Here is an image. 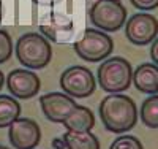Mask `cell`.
I'll list each match as a JSON object with an SVG mask.
<instances>
[{"mask_svg": "<svg viewBox=\"0 0 158 149\" xmlns=\"http://www.w3.org/2000/svg\"><path fill=\"white\" fill-rule=\"evenodd\" d=\"M150 57L153 60L155 65H158V38H155L152 42V48H150Z\"/></svg>", "mask_w": 158, "mask_h": 149, "instance_id": "19", "label": "cell"}, {"mask_svg": "<svg viewBox=\"0 0 158 149\" xmlns=\"http://www.w3.org/2000/svg\"><path fill=\"white\" fill-rule=\"evenodd\" d=\"M133 3L135 8L142 10V11H149V10H155L158 7V0H130Z\"/></svg>", "mask_w": 158, "mask_h": 149, "instance_id": "18", "label": "cell"}, {"mask_svg": "<svg viewBox=\"0 0 158 149\" xmlns=\"http://www.w3.org/2000/svg\"><path fill=\"white\" fill-rule=\"evenodd\" d=\"M114 49L112 38L97 29H85L82 37L74 43V51L87 62H100L106 59Z\"/></svg>", "mask_w": 158, "mask_h": 149, "instance_id": "5", "label": "cell"}, {"mask_svg": "<svg viewBox=\"0 0 158 149\" xmlns=\"http://www.w3.org/2000/svg\"><path fill=\"white\" fill-rule=\"evenodd\" d=\"M127 40L133 45L144 46L152 43L158 35V21L155 16L147 13H138L133 15L125 25Z\"/></svg>", "mask_w": 158, "mask_h": 149, "instance_id": "7", "label": "cell"}, {"mask_svg": "<svg viewBox=\"0 0 158 149\" xmlns=\"http://www.w3.org/2000/svg\"><path fill=\"white\" fill-rule=\"evenodd\" d=\"M40 105L44 116L51 122H63V119L70 114V111L76 106L73 97L65 92H49L40 97Z\"/></svg>", "mask_w": 158, "mask_h": 149, "instance_id": "10", "label": "cell"}, {"mask_svg": "<svg viewBox=\"0 0 158 149\" xmlns=\"http://www.w3.org/2000/svg\"><path fill=\"white\" fill-rule=\"evenodd\" d=\"M62 124L68 132H90L95 125V117L89 108L76 105Z\"/></svg>", "mask_w": 158, "mask_h": 149, "instance_id": "12", "label": "cell"}, {"mask_svg": "<svg viewBox=\"0 0 158 149\" xmlns=\"http://www.w3.org/2000/svg\"><path fill=\"white\" fill-rule=\"evenodd\" d=\"M13 54V42L8 32L0 29V64L6 62Z\"/></svg>", "mask_w": 158, "mask_h": 149, "instance_id": "17", "label": "cell"}, {"mask_svg": "<svg viewBox=\"0 0 158 149\" xmlns=\"http://www.w3.org/2000/svg\"><path fill=\"white\" fill-rule=\"evenodd\" d=\"M109 149H144L142 143L133 135H120L115 138Z\"/></svg>", "mask_w": 158, "mask_h": 149, "instance_id": "16", "label": "cell"}, {"mask_svg": "<svg viewBox=\"0 0 158 149\" xmlns=\"http://www.w3.org/2000/svg\"><path fill=\"white\" fill-rule=\"evenodd\" d=\"M90 22L103 32H117L127 21V8L120 0H97L89 11Z\"/></svg>", "mask_w": 158, "mask_h": 149, "instance_id": "4", "label": "cell"}, {"mask_svg": "<svg viewBox=\"0 0 158 149\" xmlns=\"http://www.w3.org/2000/svg\"><path fill=\"white\" fill-rule=\"evenodd\" d=\"M0 149H10V147H6V146H0Z\"/></svg>", "mask_w": 158, "mask_h": 149, "instance_id": "21", "label": "cell"}, {"mask_svg": "<svg viewBox=\"0 0 158 149\" xmlns=\"http://www.w3.org/2000/svg\"><path fill=\"white\" fill-rule=\"evenodd\" d=\"M6 86H8V90L13 94V97L32 99L36 95L40 87H41V81L30 70L16 68L8 75Z\"/></svg>", "mask_w": 158, "mask_h": 149, "instance_id": "9", "label": "cell"}, {"mask_svg": "<svg viewBox=\"0 0 158 149\" xmlns=\"http://www.w3.org/2000/svg\"><path fill=\"white\" fill-rule=\"evenodd\" d=\"M133 83L136 89L144 94H158V65L149 62L141 64L133 72Z\"/></svg>", "mask_w": 158, "mask_h": 149, "instance_id": "11", "label": "cell"}, {"mask_svg": "<svg viewBox=\"0 0 158 149\" xmlns=\"http://www.w3.org/2000/svg\"><path fill=\"white\" fill-rule=\"evenodd\" d=\"M67 149H100V141L90 132H68L63 135Z\"/></svg>", "mask_w": 158, "mask_h": 149, "instance_id": "13", "label": "cell"}, {"mask_svg": "<svg viewBox=\"0 0 158 149\" xmlns=\"http://www.w3.org/2000/svg\"><path fill=\"white\" fill-rule=\"evenodd\" d=\"M8 138L16 149H33L41 141V130L33 119L18 117L10 125Z\"/></svg>", "mask_w": 158, "mask_h": 149, "instance_id": "8", "label": "cell"}, {"mask_svg": "<svg viewBox=\"0 0 158 149\" xmlns=\"http://www.w3.org/2000/svg\"><path fill=\"white\" fill-rule=\"evenodd\" d=\"M16 57L25 68L40 70L51 62L52 48L49 42L36 32L22 35L16 42Z\"/></svg>", "mask_w": 158, "mask_h": 149, "instance_id": "2", "label": "cell"}, {"mask_svg": "<svg viewBox=\"0 0 158 149\" xmlns=\"http://www.w3.org/2000/svg\"><path fill=\"white\" fill-rule=\"evenodd\" d=\"M100 117L106 130L125 133L138 122V106L128 95L111 94L100 103Z\"/></svg>", "mask_w": 158, "mask_h": 149, "instance_id": "1", "label": "cell"}, {"mask_svg": "<svg viewBox=\"0 0 158 149\" xmlns=\"http://www.w3.org/2000/svg\"><path fill=\"white\" fill-rule=\"evenodd\" d=\"M60 87L67 95L73 99H85L95 90V78L89 68L74 65L62 73Z\"/></svg>", "mask_w": 158, "mask_h": 149, "instance_id": "6", "label": "cell"}, {"mask_svg": "<svg viewBox=\"0 0 158 149\" xmlns=\"http://www.w3.org/2000/svg\"><path fill=\"white\" fill-rule=\"evenodd\" d=\"M21 114V106L16 99L0 95V129L10 127Z\"/></svg>", "mask_w": 158, "mask_h": 149, "instance_id": "14", "label": "cell"}, {"mask_svg": "<svg viewBox=\"0 0 158 149\" xmlns=\"http://www.w3.org/2000/svg\"><path fill=\"white\" fill-rule=\"evenodd\" d=\"M133 81V68L123 57H109L98 67V84L104 92L120 94Z\"/></svg>", "mask_w": 158, "mask_h": 149, "instance_id": "3", "label": "cell"}, {"mask_svg": "<svg viewBox=\"0 0 158 149\" xmlns=\"http://www.w3.org/2000/svg\"><path fill=\"white\" fill-rule=\"evenodd\" d=\"M3 83H5V76H3L2 70H0V90H2V87H3Z\"/></svg>", "mask_w": 158, "mask_h": 149, "instance_id": "20", "label": "cell"}, {"mask_svg": "<svg viewBox=\"0 0 158 149\" xmlns=\"http://www.w3.org/2000/svg\"><path fill=\"white\" fill-rule=\"evenodd\" d=\"M139 116L144 125L150 129H158V94L150 95L141 105Z\"/></svg>", "mask_w": 158, "mask_h": 149, "instance_id": "15", "label": "cell"}]
</instances>
